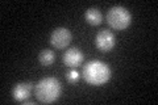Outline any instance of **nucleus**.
<instances>
[{
	"label": "nucleus",
	"instance_id": "423d86ee",
	"mask_svg": "<svg viewBox=\"0 0 158 105\" xmlns=\"http://www.w3.org/2000/svg\"><path fill=\"white\" fill-rule=\"evenodd\" d=\"M83 62V53L78 47H70L63 54V63L69 67L75 68Z\"/></svg>",
	"mask_w": 158,
	"mask_h": 105
},
{
	"label": "nucleus",
	"instance_id": "f257e3e1",
	"mask_svg": "<svg viewBox=\"0 0 158 105\" xmlns=\"http://www.w3.org/2000/svg\"><path fill=\"white\" fill-rule=\"evenodd\" d=\"M83 79L91 86H103L111 79V68L102 61H91L83 67Z\"/></svg>",
	"mask_w": 158,
	"mask_h": 105
},
{
	"label": "nucleus",
	"instance_id": "f03ea898",
	"mask_svg": "<svg viewBox=\"0 0 158 105\" xmlns=\"http://www.w3.org/2000/svg\"><path fill=\"white\" fill-rule=\"evenodd\" d=\"M36 97L44 104H52L61 95V83L57 78H44L36 86Z\"/></svg>",
	"mask_w": 158,
	"mask_h": 105
},
{
	"label": "nucleus",
	"instance_id": "9d476101",
	"mask_svg": "<svg viewBox=\"0 0 158 105\" xmlns=\"http://www.w3.org/2000/svg\"><path fill=\"white\" fill-rule=\"evenodd\" d=\"M66 79H67L69 83L75 84V83L78 82V79H79V72L75 71V70H71V71H69V72L66 74Z\"/></svg>",
	"mask_w": 158,
	"mask_h": 105
},
{
	"label": "nucleus",
	"instance_id": "20e7f679",
	"mask_svg": "<svg viewBox=\"0 0 158 105\" xmlns=\"http://www.w3.org/2000/svg\"><path fill=\"white\" fill-rule=\"evenodd\" d=\"M71 32L66 28H57L54 29L50 36V43L56 49H65L71 42Z\"/></svg>",
	"mask_w": 158,
	"mask_h": 105
},
{
	"label": "nucleus",
	"instance_id": "0eeeda50",
	"mask_svg": "<svg viewBox=\"0 0 158 105\" xmlns=\"http://www.w3.org/2000/svg\"><path fill=\"white\" fill-rule=\"evenodd\" d=\"M31 91H32V83H20L17 86H15L13 91H12L13 99L16 100V101L24 103L31 96Z\"/></svg>",
	"mask_w": 158,
	"mask_h": 105
},
{
	"label": "nucleus",
	"instance_id": "1a4fd4ad",
	"mask_svg": "<svg viewBox=\"0 0 158 105\" xmlns=\"http://www.w3.org/2000/svg\"><path fill=\"white\" fill-rule=\"evenodd\" d=\"M54 59H56L54 53L52 51V50H49V49L42 50V51L40 53V55H38V61H40V63H41L42 66H50V64H53Z\"/></svg>",
	"mask_w": 158,
	"mask_h": 105
},
{
	"label": "nucleus",
	"instance_id": "39448f33",
	"mask_svg": "<svg viewBox=\"0 0 158 105\" xmlns=\"http://www.w3.org/2000/svg\"><path fill=\"white\" fill-rule=\"evenodd\" d=\"M95 43H96V47L102 51H110L111 49H113L116 43V38H115V34H113L111 30H104L99 32L96 39H95Z\"/></svg>",
	"mask_w": 158,
	"mask_h": 105
},
{
	"label": "nucleus",
	"instance_id": "6e6552de",
	"mask_svg": "<svg viewBox=\"0 0 158 105\" xmlns=\"http://www.w3.org/2000/svg\"><path fill=\"white\" fill-rule=\"evenodd\" d=\"M86 21L91 25H100L102 22V13L96 8H88L85 13Z\"/></svg>",
	"mask_w": 158,
	"mask_h": 105
},
{
	"label": "nucleus",
	"instance_id": "7ed1b4c3",
	"mask_svg": "<svg viewBox=\"0 0 158 105\" xmlns=\"http://www.w3.org/2000/svg\"><path fill=\"white\" fill-rule=\"evenodd\" d=\"M132 14L125 7L115 6L107 13V22L115 30H124L131 25Z\"/></svg>",
	"mask_w": 158,
	"mask_h": 105
}]
</instances>
